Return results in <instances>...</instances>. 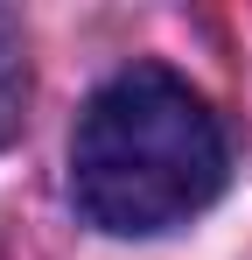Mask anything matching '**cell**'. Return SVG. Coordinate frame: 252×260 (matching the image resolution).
I'll use <instances>...</instances> for the list:
<instances>
[{"label": "cell", "mask_w": 252, "mask_h": 260, "mask_svg": "<svg viewBox=\"0 0 252 260\" xmlns=\"http://www.w3.org/2000/svg\"><path fill=\"white\" fill-rule=\"evenodd\" d=\"M224 190V127L203 91L161 63H133L91 91L70 141V197L98 232L147 239Z\"/></svg>", "instance_id": "6da1fadb"}, {"label": "cell", "mask_w": 252, "mask_h": 260, "mask_svg": "<svg viewBox=\"0 0 252 260\" xmlns=\"http://www.w3.org/2000/svg\"><path fill=\"white\" fill-rule=\"evenodd\" d=\"M21 106H28V56H21V36L0 21V148L21 127Z\"/></svg>", "instance_id": "7a4b0ae2"}]
</instances>
